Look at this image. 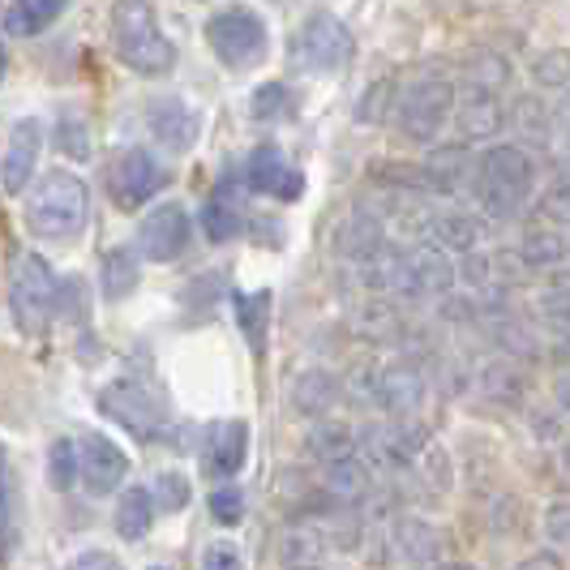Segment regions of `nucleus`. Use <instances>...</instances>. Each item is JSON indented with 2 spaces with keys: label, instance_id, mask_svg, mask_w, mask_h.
I'll return each mask as SVG.
<instances>
[{
  "label": "nucleus",
  "instance_id": "nucleus-5",
  "mask_svg": "<svg viewBox=\"0 0 570 570\" xmlns=\"http://www.w3.org/2000/svg\"><path fill=\"white\" fill-rule=\"evenodd\" d=\"M104 416H112L125 433H134L138 442H159L171 421L168 395L159 386H150L146 377H116L99 391Z\"/></svg>",
  "mask_w": 570,
  "mask_h": 570
},
{
  "label": "nucleus",
  "instance_id": "nucleus-21",
  "mask_svg": "<svg viewBox=\"0 0 570 570\" xmlns=\"http://www.w3.org/2000/svg\"><path fill=\"white\" fill-rule=\"evenodd\" d=\"M48 481L52 489L69 493V489L82 481V446H73L69 438H57L52 451H48Z\"/></svg>",
  "mask_w": 570,
  "mask_h": 570
},
{
  "label": "nucleus",
  "instance_id": "nucleus-20",
  "mask_svg": "<svg viewBox=\"0 0 570 570\" xmlns=\"http://www.w3.org/2000/svg\"><path fill=\"white\" fill-rule=\"evenodd\" d=\"M202 232H206V240H215V245L240 236V210H236V202H232V194H228V180L215 189V198L202 206Z\"/></svg>",
  "mask_w": 570,
  "mask_h": 570
},
{
  "label": "nucleus",
  "instance_id": "nucleus-18",
  "mask_svg": "<svg viewBox=\"0 0 570 570\" xmlns=\"http://www.w3.org/2000/svg\"><path fill=\"white\" fill-rule=\"evenodd\" d=\"M134 287H138V257H134V249H108L99 257V292H104L108 305L125 301Z\"/></svg>",
  "mask_w": 570,
  "mask_h": 570
},
{
  "label": "nucleus",
  "instance_id": "nucleus-7",
  "mask_svg": "<svg viewBox=\"0 0 570 570\" xmlns=\"http://www.w3.org/2000/svg\"><path fill=\"white\" fill-rule=\"evenodd\" d=\"M206 43L228 69H254L266 57V22L249 4H232L206 22Z\"/></svg>",
  "mask_w": 570,
  "mask_h": 570
},
{
  "label": "nucleus",
  "instance_id": "nucleus-30",
  "mask_svg": "<svg viewBox=\"0 0 570 570\" xmlns=\"http://www.w3.org/2000/svg\"><path fill=\"white\" fill-rule=\"evenodd\" d=\"M537 78L549 86H562L570 82V57L567 52H549V57L537 60Z\"/></svg>",
  "mask_w": 570,
  "mask_h": 570
},
{
  "label": "nucleus",
  "instance_id": "nucleus-27",
  "mask_svg": "<svg viewBox=\"0 0 570 570\" xmlns=\"http://www.w3.org/2000/svg\"><path fill=\"white\" fill-rule=\"evenodd\" d=\"M155 502H159V511H185L189 507V481L180 476V472H159L155 476Z\"/></svg>",
  "mask_w": 570,
  "mask_h": 570
},
{
  "label": "nucleus",
  "instance_id": "nucleus-25",
  "mask_svg": "<svg viewBox=\"0 0 570 570\" xmlns=\"http://www.w3.org/2000/svg\"><path fill=\"white\" fill-rule=\"evenodd\" d=\"M326 489H331L340 502H356V498L370 489V476H365L352 459H335L331 472H326Z\"/></svg>",
  "mask_w": 570,
  "mask_h": 570
},
{
  "label": "nucleus",
  "instance_id": "nucleus-2",
  "mask_svg": "<svg viewBox=\"0 0 570 570\" xmlns=\"http://www.w3.org/2000/svg\"><path fill=\"white\" fill-rule=\"evenodd\" d=\"M112 48L125 69L138 78H164L176 65V48L159 30L150 0H116L112 4Z\"/></svg>",
  "mask_w": 570,
  "mask_h": 570
},
{
  "label": "nucleus",
  "instance_id": "nucleus-23",
  "mask_svg": "<svg viewBox=\"0 0 570 570\" xmlns=\"http://www.w3.org/2000/svg\"><path fill=\"white\" fill-rule=\"evenodd\" d=\"M0 544H4V558H13V549H18V476H13L9 459H4V476H0Z\"/></svg>",
  "mask_w": 570,
  "mask_h": 570
},
{
  "label": "nucleus",
  "instance_id": "nucleus-8",
  "mask_svg": "<svg viewBox=\"0 0 570 570\" xmlns=\"http://www.w3.org/2000/svg\"><path fill=\"white\" fill-rule=\"evenodd\" d=\"M455 108V86L442 78H416L400 99V134L407 142H429L442 134Z\"/></svg>",
  "mask_w": 570,
  "mask_h": 570
},
{
  "label": "nucleus",
  "instance_id": "nucleus-9",
  "mask_svg": "<svg viewBox=\"0 0 570 570\" xmlns=\"http://www.w3.org/2000/svg\"><path fill=\"white\" fill-rule=\"evenodd\" d=\"M164 185H168V168H159V159L142 146H129L108 159V194L120 210H138Z\"/></svg>",
  "mask_w": 570,
  "mask_h": 570
},
{
  "label": "nucleus",
  "instance_id": "nucleus-1",
  "mask_svg": "<svg viewBox=\"0 0 570 570\" xmlns=\"http://www.w3.org/2000/svg\"><path fill=\"white\" fill-rule=\"evenodd\" d=\"M22 215H27V228L43 240H73V236H82L86 219H90V189L78 171H43L27 194Z\"/></svg>",
  "mask_w": 570,
  "mask_h": 570
},
{
  "label": "nucleus",
  "instance_id": "nucleus-4",
  "mask_svg": "<svg viewBox=\"0 0 570 570\" xmlns=\"http://www.w3.org/2000/svg\"><path fill=\"white\" fill-rule=\"evenodd\" d=\"M60 301H65V287L52 275V266L35 254L22 257L13 279H9V314L18 322V331L30 335V340L48 335V326L60 314Z\"/></svg>",
  "mask_w": 570,
  "mask_h": 570
},
{
  "label": "nucleus",
  "instance_id": "nucleus-13",
  "mask_svg": "<svg viewBox=\"0 0 570 570\" xmlns=\"http://www.w3.org/2000/svg\"><path fill=\"white\" fill-rule=\"evenodd\" d=\"M146 125H150L155 142L168 146L171 155H185L189 146L198 142V134H202V116L194 112L180 95H159V99H150V108H146Z\"/></svg>",
  "mask_w": 570,
  "mask_h": 570
},
{
  "label": "nucleus",
  "instance_id": "nucleus-16",
  "mask_svg": "<svg viewBox=\"0 0 570 570\" xmlns=\"http://www.w3.org/2000/svg\"><path fill=\"white\" fill-rule=\"evenodd\" d=\"M155 489H125L120 493V502H116V532L125 537V541H142L146 532H150V523H155Z\"/></svg>",
  "mask_w": 570,
  "mask_h": 570
},
{
  "label": "nucleus",
  "instance_id": "nucleus-19",
  "mask_svg": "<svg viewBox=\"0 0 570 570\" xmlns=\"http://www.w3.org/2000/svg\"><path fill=\"white\" fill-rule=\"evenodd\" d=\"M232 314L240 322L245 340L254 352H262V340H266V326H271V292H232Z\"/></svg>",
  "mask_w": 570,
  "mask_h": 570
},
{
  "label": "nucleus",
  "instance_id": "nucleus-24",
  "mask_svg": "<svg viewBox=\"0 0 570 570\" xmlns=\"http://www.w3.org/2000/svg\"><path fill=\"white\" fill-rule=\"evenodd\" d=\"M459 125H463L468 138H489V134H498V125H502V108H498L489 95H472L468 108L459 112Z\"/></svg>",
  "mask_w": 570,
  "mask_h": 570
},
{
  "label": "nucleus",
  "instance_id": "nucleus-22",
  "mask_svg": "<svg viewBox=\"0 0 570 570\" xmlns=\"http://www.w3.org/2000/svg\"><path fill=\"white\" fill-rule=\"evenodd\" d=\"M296 112V99L284 82H262L254 90V104H249V116L262 120V125H279L287 116Z\"/></svg>",
  "mask_w": 570,
  "mask_h": 570
},
{
  "label": "nucleus",
  "instance_id": "nucleus-32",
  "mask_svg": "<svg viewBox=\"0 0 570 570\" xmlns=\"http://www.w3.org/2000/svg\"><path fill=\"white\" fill-rule=\"evenodd\" d=\"M78 567H104V570H116L120 562H116L112 553H82V558H78Z\"/></svg>",
  "mask_w": 570,
  "mask_h": 570
},
{
  "label": "nucleus",
  "instance_id": "nucleus-11",
  "mask_svg": "<svg viewBox=\"0 0 570 570\" xmlns=\"http://www.w3.org/2000/svg\"><path fill=\"white\" fill-rule=\"evenodd\" d=\"M245 185H249L254 194H271V198H279V202H296L301 194H305V171L292 168L279 146L266 142L245 159Z\"/></svg>",
  "mask_w": 570,
  "mask_h": 570
},
{
  "label": "nucleus",
  "instance_id": "nucleus-6",
  "mask_svg": "<svg viewBox=\"0 0 570 570\" xmlns=\"http://www.w3.org/2000/svg\"><path fill=\"white\" fill-rule=\"evenodd\" d=\"M292 57L309 73H340L356 57V39L335 13H309L292 39Z\"/></svg>",
  "mask_w": 570,
  "mask_h": 570
},
{
  "label": "nucleus",
  "instance_id": "nucleus-14",
  "mask_svg": "<svg viewBox=\"0 0 570 570\" xmlns=\"http://www.w3.org/2000/svg\"><path fill=\"white\" fill-rule=\"evenodd\" d=\"M125 476H129L125 451L116 446L112 438L90 433L82 442V485L90 489L95 498H104V493H112V489L125 485Z\"/></svg>",
  "mask_w": 570,
  "mask_h": 570
},
{
  "label": "nucleus",
  "instance_id": "nucleus-3",
  "mask_svg": "<svg viewBox=\"0 0 570 570\" xmlns=\"http://www.w3.org/2000/svg\"><path fill=\"white\" fill-rule=\"evenodd\" d=\"M537 189V168L528 159V150L519 146H489L485 155L472 164V194L476 206L493 219H511L519 215Z\"/></svg>",
  "mask_w": 570,
  "mask_h": 570
},
{
  "label": "nucleus",
  "instance_id": "nucleus-15",
  "mask_svg": "<svg viewBox=\"0 0 570 570\" xmlns=\"http://www.w3.org/2000/svg\"><path fill=\"white\" fill-rule=\"evenodd\" d=\"M39 146H43V125L35 116L13 120L9 129V142H4V194H22L30 180V171L39 164Z\"/></svg>",
  "mask_w": 570,
  "mask_h": 570
},
{
  "label": "nucleus",
  "instance_id": "nucleus-28",
  "mask_svg": "<svg viewBox=\"0 0 570 570\" xmlns=\"http://www.w3.org/2000/svg\"><path fill=\"white\" fill-rule=\"evenodd\" d=\"M210 514H215L224 528L240 523V519H245V493H240V489H232V485L215 489V493H210Z\"/></svg>",
  "mask_w": 570,
  "mask_h": 570
},
{
  "label": "nucleus",
  "instance_id": "nucleus-26",
  "mask_svg": "<svg viewBox=\"0 0 570 570\" xmlns=\"http://www.w3.org/2000/svg\"><path fill=\"white\" fill-rule=\"evenodd\" d=\"M429 236H433L438 245H472V236H481V224H476L472 215H455V210H446L442 219H433Z\"/></svg>",
  "mask_w": 570,
  "mask_h": 570
},
{
  "label": "nucleus",
  "instance_id": "nucleus-10",
  "mask_svg": "<svg viewBox=\"0 0 570 570\" xmlns=\"http://www.w3.org/2000/svg\"><path fill=\"white\" fill-rule=\"evenodd\" d=\"M189 240H194V224H189L185 206L164 202V206H155L146 215L142 228H138V254L150 257V262H176L189 249Z\"/></svg>",
  "mask_w": 570,
  "mask_h": 570
},
{
  "label": "nucleus",
  "instance_id": "nucleus-12",
  "mask_svg": "<svg viewBox=\"0 0 570 570\" xmlns=\"http://www.w3.org/2000/svg\"><path fill=\"white\" fill-rule=\"evenodd\" d=\"M249 459V425L245 421H215L202 438V472L228 481Z\"/></svg>",
  "mask_w": 570,
  "mask_h": 570
},
{
  "label": "nucleus",
  "instance_id": "nucleus-31",
  "mask_svg": "<svg viewBox=\"0 0 570 570\" xmlns=\"http://www.w3.org/2000/svg\"><path fill=\"white\" fill-rule=\"evenodd\" d=\"M202 567H210V570H236V567H240V553H236V544L219 541V544H210V549H206Z\"/></svg>",
  "mask_w": 570,
  "mask_h": 570
},
{
  "label": "nucleus",
  "instance_id": "nucleus-17",
  "mask_svg": "<svg viewBox=\"0 0 570 570\" xmlns=\"http://www.w3.org/2000/svg\"><path fill=\"white\" fill-rule=\"evenodd\" d=\"M65 9H69V0H13L9 13H4V30L18 35V39L43 35Z\"/></svg>",
  "mask_w": 570,
  "mask_h": 570
},
{
  "label": "nucleus",
  "instance_id": "nucleus-29",
  "mask_svg": "<svg viewBox=\"0 0 570 570\" xmlns=\"http://www.w3.org/2000/svg\"><path fill=\"white\" fill-rule=\"evenodd\" d=\"M57 146L65 150V155H69V159H86L90 142H86V120H82V116H60Z\"/></svg>",
  "mask_w": 570,
  "mask_h": 570
}]
</instances>
